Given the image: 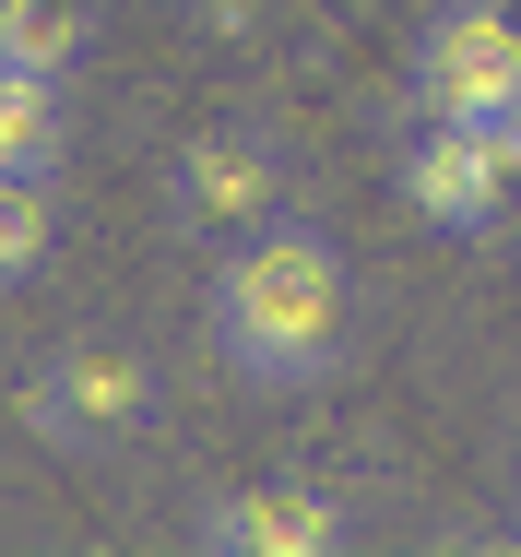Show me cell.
Segmentation results:
<instances>
[{"mask_svg": "<svg viewBox=\"0 0 521 557\" xmlns=\"http://www.w3.org/2000/svg\"><path fill=\"white\" fill-rule=\"evenodd\" d=\"M202 333H213V356H225L237 380H261V392L332 380V356H344V249H332L320 225H297V214L249 225V237L213 261Z\"/></svg>", "mask_w": 521, "mask_h": 557, "instance_id": "cell-1", "label": "cell"}, {"mask_svg": "<svg viewBox=\"0 0 521 557\" xmlns=\"http://www.w3.org/2000/svg\"><path fill=\"white\" fill-rule=\"evenodd\" d=\"M12 416H24V440L72 450V462H107V450H131L142 428H154V356L119 344V333H72L60 356L24 368Z\"/></svg>", "mask_w": 521, "mask_h": 557, "instance_id": "cell-2", "label": "cell"}, {"mask_svg": "<svg viewBox=\"0 0 521 557\" xmlns=\"http://www.w3.org/2000/svg\"><path fill=\"white\" fill-rule=\"evenodd\" d=\"M415 108L426 119H510L521 108V12L510 0H438L415 36Z\"/></svg>", "mask_w": 521, "mask_h": 557, "instance_id": "cell-3", "label": "cell"}, {"mask_svg": "<svg viewBox=\"0 0 521 557\" xmlns=\"http://www.w3.org/2000/svg\"><path fill=\"white\" fill-rule=\"evenodd\" d=\"M166 202H178V225H202V237H249V225L285 214V154H273L261 131L213 119V131H190V143H178Z\"/></svg>", "mask_w": 521, "mask_h": 557, "instance_id": "cell-4", "label": "cell"}, {"mask_svg": "<svg viewBox=\"0 0 521 557\" xmlns=\"http://www.w3.org/2000/svg\"><path fill=\"white\" fill-rule=\"evenodd\" d=\"M213 557H332L356 534V510L320 486V474H249V486H225L202 498V522H190Z\"/></svg>", "mask_w": 521, "mask_h": 557, "instance_id": "cell-5", "label": "cell"}, {"mask_svg": "<svg viewBox=\"0 0 521 557\" xmlns=\"http://www.w3.org/2000/svg\"><path fill=\"white\" fill-rule=\"evenodd\" d=\"M404 202H415L438 237H498L510 225V178L486 166V143L462 119H426V143L404 154Z\"/></svg>", "mask_w": 521, "mask_h": 557, "instance_id": "cell-6", "label": "cell"}, {"mask_svg": "<svg viewBox=\"0 0 521 557\" xmlns=\"http://www.w3.org/2000/svg\"><path fill=\"white\" fill-rule=\"evenodd\" d=\"M0 48H12L24 72H84L96 0H0Z\"/></svg>", "mask_w": 521, "mask_h": 557, "instance_id": "cell-7", "label": "cell"}, {"mask_svg": "<svg viewBox=\"0 0 521 557\" xmlns=\"http://www.w3.org/2000/svg\"><path fill=\"white\" fill-rule=\"evenodd\" d=\"M60 154V72L0 60V166H48Z\"/></svg>", "mask_w": 521, "mask_h": 557, "instance_id": "cell-8", "label": "cell"}, {"mask_svg": "<svg viewBox=\"0 0 521 557\" xmlns=\"http://www.w3.org/2000/svg\"><path fill=\"white\" fill-rule=\"evenodd\" d=\"M60 237V202H48V166H0V285H24Z\"/></svg>", "mask_w": 521, "mask_h": 557, "instance_id": "cell-9", "label": "cell"}, {"mask_svg": "<svg viewBox=\"0 0 521 557\" xmlns=\"http://www.w3.org/2000/svg\"><path fill=\"white\" fill-rule=\"evenodd\" d=\"M462 131H474V143H486V166H498V178H510V202H521V108H510V119H462Z\"/></svg>", "mask_w": 521, "mask_h": 557, "instance_id": "cell-10", "label": "cell"}, {"mask_svg": "<svg viewBox=\"0 0 521 557\" xmlns=\"http://www.w3.org/2000/svg\"><path fill=\"white\" fill-rule=\"evenodd\" d=\"M213 12V36H261V12H273V0H202Z\"/></svg>", "mask_w": 521, "mask_h": 557, "instance_id": "cell-11", "label": "cell"}, {"mask_svg": "<svg viewBox=\"0 0 521 557\" xmlns=\"http://www.w3.org/2000/svg\"><path fill=\"white\" fill-rule=\"evenodd\" d=\"M0 60H12V48H0Z\"/></svg>", "mask_w": 521, "mask_h": 557, "instance_id": "cell-12", "label": "cell"}]
</instances>
